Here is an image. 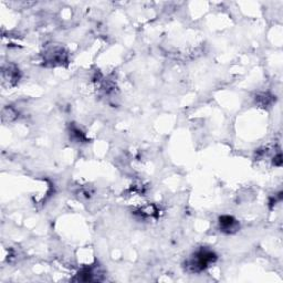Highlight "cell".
<instances>
[{"label": "cell", "instance_id": "1", "mask_svg": "<svg viewBox=\"0 0 283 283\" xmlns=\"http://www.w3.org/2000/svg\"><path fill=\"white\" fill-rule=\"evenodd\" d=\"M217 260V254L210 249L201 248L185 261L186 271L190 273H200L208 269Z\"/></svg>", "mask_w": 283, "mask_h": 283}, {"label": "cell", "instance_id": "2", "mask_svg": "<svg viewBox=\"0 0 283 283\" xmlns=\"http://www.w3.org/2000/svg\"><path fill=\"white\" fill-rule=\"evenodd\" d=\"M44 61L46 64H49L51 67H58V65H63L68 61V53L61 46H51L45 51Z\"/></svg>", "mask_w": 283, "mask_h": 283}, {"label": "cell", "instance_id": "3", "mask_svg": "<svg viewBox=\"0 0 283 283\" xmlns=\"http://www.w3.org/2000/svg\"><path fill=\"white\" fill-rule=\"evenodd\" d=\"M220 231L225 234H235L240 229V223L233 216L229 215H223L219 217L218 220Z\"/></svg>", "mask_w": 283, "mask_h": 283}, {"label": "cell", "instance_id": "4", "mask_svg": "<svg viewBox=\"0 0 283 283\" xmlns=\"http://www.w3.org/2000/svg\"><path fill=\"white\" fill-rule=\"evenodd\" d=\"M20 80V71L15 64H8L2 69V81L8 86H15Z\"/></svg>", "mask_w": 283, "mask_h": 283}, {"label": "cell", "instance_id": "5", "mask_svg": "<svg viewBox=\"0 0 283 283\" xmlns=\"http://www.w3.org/2000/svg\"><path fill=\"white\" fill-rule=\"evenodd\" d=\"M100 271L97 270L95 267H88L83 268L82 270H80L77 275V280L82 282H89V281H97Z\"/></svg>", "mask_w": 283, "mask_h": 283}, {"label": "cell", "instance_id": "6", "mask_svg": "<svg viewBox=\"0 0 283 283\" xmlns=\"http://www.w3.org/2000/svg\"><path fill=\"white\" fill-rule=\"evenodd\" d=\"M275 101H276L275 96L271 95V94L268 93V92L259 93L258 95L256 96V103H258V105H260L261 107L271 106Z\"/></svg>", "mask_w": 283, "mask_h": 283}, {"label": "cell", "instance_id": "7", "mask_svg": "<svg viewBox=\"0 0 283 283\" xmlns=\"http://www.w3.org/2000/svg\"><path fill=\"white\" fill-rule=\"evenodd\" d=\"M71 136H72L73 139H75L77 142H83L86 141V135H84L83 132L79 129V127H75L73 126L72 129H71Z\"/></svg>", "mask_w": 283, "mask_h": 283}]
</instances>
